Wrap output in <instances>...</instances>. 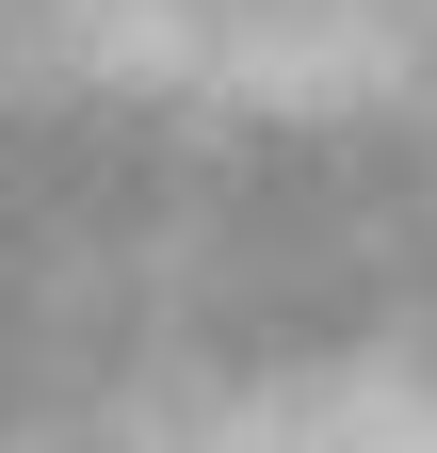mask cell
I'll list each match as a JSON object with an SVG mask.
<instances>
[{"instance_id": "obj_1", "label": "cell", "mask_w": 437, "mask_h": 453, "mask_svg": "<svg viewBox=\"0 0 437 453\" xmlns=\"http://www.w3.org/2000/svg\"><path fill=\"white\" fill-rule=\"evenodd\" d=\"M437 275V0H0V421L259 372Z\"/></svg>"}]
</instances>
